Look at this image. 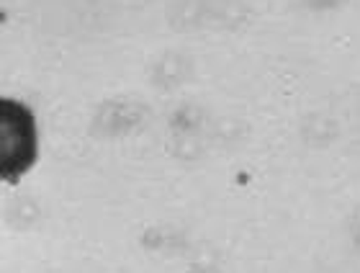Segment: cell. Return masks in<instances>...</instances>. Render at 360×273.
Here are the masks:
<instances>
[{
    "instance_id": "obj_1",
    "label": "cell",
    "mask_w": 360,
    "mask_h": 273,
    "mask_svg": "<svg viewBox=\"0 0 360 273\" xmlns=\"http://www.w3.org/2000/svg\"><path fill=\"white\" fill-rule=\"evenodd\" d=\"M39 155L37 119L21 101L0 96V181L29 173Z\"/></svg>"
},
{
    "instance_id": "obj_2",
    "label": "cell",
    "mask_w": 360,
    "mask_h": 273,
    "mask_svg": "<svg viewBox=\"0 0 360 273\" xmlns=\"http://www.w3.org/2000/svg\"><path fill=\"white\" fill-rule=\"evenodd\" d=\"M309 124H311V129H309L311 142L316 144H332L340 136V127L332 116H311Z\"/></svg>"
},
{
    "instance_id": "obj_3",
    "label": "cell",
    "mask_w": 360,
    "mask_h": 273,
    "mask_svg": "<svg viewBox=\"0 0 360 273\" xmlns=\"http://www.w3.org/2000/svg\"><path fill=\"white\" fill-rule=\"evenodd\" d=\"M350 240H353L355 248H360V220L353 222V232H350Z\"/></svg>"
}]
</instances>
